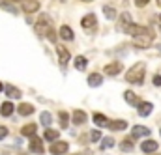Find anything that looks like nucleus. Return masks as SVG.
Wrapping results in <instances>:
<instances>
[{"mask_svg":"<svg viewBox=\"0 0 161 155\" xmlns=\"http://www.w3.org/2000/svg\"><path fill=\"white\" fill-rule=\"evenodd\" d=\"M36 32H38V36H45V38H49V41L56 43V32L53 26V19L47 13L40 15L38 23H36Z\"/></svg>","mask_w":161,"mask_h":155,"instance_id":"1","label":"nucleus"},{"mask_svg":"<svg viewBox=\"0 0 161 155\" xmlns=\"http://www.w3.org/2000/svg\"><path fill=\"white\" fill-rule=\"evenodd\" d=\"M144 75H146V66H144L142 62H139V64H135V66L125 73V80L131 82V84H142Z\"/></svg>","mask_w":161,"mask_h":155,"instance_id":"2","label":"nucleus"},{"mask_svg":"<svg viewBox=\"0 0 161 155\" xmlns=\"http://www.w3.org/2000/svg\"><path fill=\"white\" fill-rule=\"evenodd\" d=\"M154 41V32H148V34H141V36H135L133 38V47L137 49H148Z\"/></svg>","mask_w":161,"mask_h":155,"instance_id":"3","label":"nucleus"},{"mask_svg":"<svg viewBox=\"0 0 161 155\" xmlns=\"http://www.w3.org/2000/svg\"><path fill=\"white\" fill-rule=\"evenodd\" d=\"M96 24H97V19H96V15H94V13L84 15V17H82V21H80V26H82L84 30H88V32H92V30L96 28Z\"/></svg>","mask_w":161,"mask_h":155,"instance_id":"4","label":"nucleus"},{"mask_svg":"<svg viewBox=\"0 0 161 155\" xmlns=\"http://www.w3.org/2000/svg\"><path fill=\"white\" fill-rule=\"evenodd\" d=\"M131 24H133V21H131V15H129L127 11H124V13L120 15V19H118V30L127 34V30H129V26H131Z\"/></svg>","mask_w":161,"mask_h":155,"instance_id":"5","label":"nucleus"},{"mask_svg":"<svg viewBox=\"0 0 161 155\" xmlns=\"http://www.w3.org/2000/svg\"><path fill=\"white\" fill-rule=\"evenodd\" d=\"M56 54H58V62L62 66H66L69 62V51L64 47V45H56Z\"/></svg>","mask_w":161,"mask_h":155,"instance_id":"6","label":"nucleus"},{"mask_svg":"<svg viewBox=\"0 0 161 155\" xmlns=\"http://www.w3.org/2000/svg\"><path fill=\"white\" fill-rule=\"evenodd\" d=\"M68 142H64V140H58V142H54L53 146H51V153L53 155H62L68 152Z\"/></svg>","mask_w":161,"mask_h":155,"instance_id":"7","label":"nucleus"},{"mask_svg":"<svg viewBox=\"0 0 161 155\" xmlns=\"http://www.w3.org/2000/svg\"><path fill=\"white\" fill-rule=\"evenodd\" d=\"M21 4H23V9H25L26 13H34V11L40 9V2H38V0H23Z\"/></svg>","mask_w":161,"mask_h":155,"instance_id":"8","label":"nucleus"},{"mask_svg":"<svg viewBox=\"0 0 161 155\" xmlns=\"http://www.w3.org/2000/svg\"><path fill=\"white\" fill-rule=\"evenodd\" d=\"M137 109H139V116L146 118V116H150V112L154 110V105H152V103H148V101H141Z\"/></svg>","mask_w":161,"mask_h":155,"instance_id":"9","label":"nucleus"},{"mask_svg":"<svg viewBox=\"0 0 161 155\" xmlns=\"http://www.w3.org/2000/svg\"><path fill=\"white\" fill-rule=\"evenodd\" d=\"M148 135H150V129H148V127H144V125H135V127L131 129V136H133V138L148 136Z\"/></svg>","mask_w":161,"mask_h":155,"instance_id":"10","label":"nucleus"},{"mask_svg":"<svg viewBox=\"0 0 161 155\" xmlns=\"http://www.w3.org/2000/svg\"><path fill=\"white\" fill-rule=\"evenodd\" d=\"M159 148V144L156 142V140H144L142 144H141V150L144 152V153H152V152H156Z\"/></svg>","mask_w":161,"mask_h":155,"instance_id":"11","label":"nucleus"},{"mask_svg":"<svg viewBox=\"0 0 161 155\" xmlns=\"http://www.w3.org/2000/svg\"><path fill=\"white\" fill-rule=\"evenodd\" d=\"M107 127L111 131H124V129H127V121H124V120H113V121L107 123Z\"/></svg>","mask_w":161,"mask_h":155,"instance_id":"12","label":"nucleus"},{"mask_svg":"<svg viewBox=\"0 0 161 155\" xmlns=\"http://www.w3.org/2000/svg\"><path fill=\"white\" fill-rule=\"evenodd\" d=\"M120 71H122V64H120V62H113V64L105 66V73H107V75H111V77L118 75Z\"/></svg>","mask_w":161,"mask_h":155,"instance_id":"13","label":"nucleus"},{"mask_svg":"<svg viewBox=\"0 0 161 155\" xmlns=\"http://www.w3.org/2000/svg\"><path fill=\"white\" fill-rule=\"evenodd\" d=\"M60 38L66 39V41H73L75 39V34H73V30L68 24H64V26H60Z\"/></svg>","mask_w":161,"mask_h":155,"instance_id":"14","label":"nucleus"},{"mask_svg":"<svg viewBox=\"0 0 161 155\" xmlns=\"http://www.w3.org/2000/svg\"><path fill=\"white\" fill-rule=\"evenodd\" d=\"M30 152H34V153H43V142H41V138L38 136H32V142H30Z\"/></svg>","mask_w":161,"mask_h":155,"instance_id":"15","label":"nucleus"},{"mask_svg":"<svg viewBox=\"0 0 161 155\" xmlns=\"http://www.w3.org/2000/svg\"><path fill=\"white\" fill-rule=\"evenodd\" d=\"M124 97H125L127 105H131V107H139V103H141V101H139V97H137V95H135L131 90H127V92L124 94Z\"/></svg>","mask_w":161,"mask_h":155,"instance_id":"16","label":"nucleus"},{"mask_svg":"<svg viewBox=\"0 0 161 155\" xmlns=\"http://www.w3.org/2000/svg\"><path fill=\"white\" fill-rule=\"evenodd\" d=\"M13 110H15V107H13L11 101H6V103H2V107H0V114H2V116H11Z\"/></svg>","mask_w":161,"mask_h":155,"instance_id":"17","label":"nucleus"},{"mask_svg":"<svg viewBox=\"0 0 161 155\" xmlns=\"http://www.w3.org/2000/svg\"><path fill=\"white\" fill-rule=\"evenodd\" d=\"M17 112H19L21 116H30V114L34 112V107H32V105H28V103H21V105H19V109H17Z\"/></svg>","mask_w":161,"mask_h":155,"instance_id":"18","label":"nucleus"},{"mask_svg":"<svg viewBox=\"0 0 161 155\" xmlns=\"http://www.w3.org/2000/svg\"><path fill=\"white\" fill-rule=\"evenodd\" d=\"M36 131H38L36 123H28V125H25V127L21 129V135H23V136H34Z\"/></svg>","mask_w":161,"mask_h":155,"instance_id":"19","label":"nucleus"},{"mask_svg":"<svg viewBox=\"0 0 161 155\" xmlns=\"http://www.w3.org/2000/svg\"><path fill=\"white\" fill-rule=\"evenodd\" d=\"M88 84L90 86H99V84H103V77L99 75V73H92V75H88Z\"/></svg>","mask_w":161,"mask_h":155,"instance_id":"20","label":"nucleus"},{"mask_svg":"<svg viewBox=\"0 0 161 155\" xmlns=\"http://www.w3.org/2000/svg\"><path fill=\"white\" fill-rule=\"evenodd\" d=\"M86 121V114L82 110H73V123L75 125H82Z\"/></svg>","mask_w":161,"mask_h":155,"instance_id":"21","label":"nucleus"},{"mask_svg":"<svg viewBox=\"0 0 161 155\" xmlns=\"http://www.w3.org/2000/svg\"><path fill=\"white\" fill-rule=\"evenodd\" d=\"M94 123H96L97 127H105V125L109 123V120H107V118L103 116V114H99V112H96V114H94Z\"/></svg>","mask_w":161,"mask_h":155,"instance_id":"22","label":"nucleus"},{"mask_svg":"<svg viewBox=\"0 0 161 155\" xmlns=\"http://www.w3.org/2000/svg\"><path fill=\"white\" fill-rule=\"evenodd\" d=\"M120 150L122 152H133V140L131 138H125L120 142Z\"/></svg>","mask_w":161,"mask_h":155,"instance_id":"23","label":"nucleus"},{"mask_svg":"<svg viewBox=\"0 0 161 155\" xmlns=\"http://www.w3.org/2000/svg\"><path fill=\"white\" fill-rule=\"evenodd\" d=\"M56 138H58V129H47V131H45V140L53 142V140H56Z\"/></svg>","mask_w":161,"mask_h":155,"instance_id":"24","label":"nucleus"},{"mask_svg":"<svg viewBox=\"0 0 161 155\" xmlns=\"http://www.w3.org/2000/svg\"><path fill=\"white\" fill-rule=\"evenodd\" d=\"M58 118H60V127L62 129H68V121H69L68 112H58Z\"/></svg>","mask_w":161,"mask_h":155,"instance_id":"25","label":"nucleus"},{"mask_svg":"<svg viewBox=\"0 0 161 155\" xmlns=\"http://www.w3.org/2000/svg\"><path fill=\"white\" fill-rule=\"evenodd\" d=\"M103 13H105L107 19H114V17H116V11H114L113 6H105V8H103Z\"/></svg>","mask_w":161,"mask_h":155,"instance_id":"26","label":"nucleus"},{"mask_svg":"<svg viewBox=\"0 0 161 155\" xmlns=\"http://www.w3.org/2000/svg\"><path fill=\"white\" fill-rule=\"evenodd\" d=\"M75 67H77L79 71H82V69L86 67V58H84V56H77V58H75Z\"/></svg>","mask_w":161,"mask_h":155,"instance_id":"27","label":"nucleus"},{"mask_svg":"<svg viewBox=\"0 0 161 155\" xmlns=\"http://www.w3.org/2000/svg\"><path fill=\"white\" fill-rule=\"evenodd\" d=\"M6 92H8V95H9V97H15V99H19V97H21V92H19L17 88H13V86H8V88H6Z\"/></svg>","mask_w":161,"mask_h":155,"instance_id":"28","label":"nucleus"},{"mask_svg":"<svg viewBox=\"0 0 161 155\" xmlns=\"http://www.w3.org/2000/svg\"><path fill=\"white\" fill-rule=\"evenodd\" d=\"M40 121L45 125V127H49V125H51V121H53V118H51V114H49V112H43V114L40 116Z\"/></svg>","mask_w":161,"mask_h":155,"instance_id":"29","label":"nucleus"},{"mask_svg":"<svg viewBox=\"0 0 161 155\" xmlns=\"http://www.w3.org/2000/svg\"><path fill=\"white\" fill-rule=\"evenodd\" d=\"M113 146H114V140H113L111 136H105V138H103V142H101V148H105V150H107V148H113Z\"/></svg>","mask_w":161,"mask_h":155,"instance_id":"30","label":"nucleus"},{"mask_svg":"<svg viewBox=\"0 0 161 155\" xmlns=\"http://www.w3.org/2000/svg\"><path fill=\"white\" fill-rule=\"evenodd\" d=\"M0 8H4V9H6V11H9V13H15V11H17V9H15L11 4H8V2H0Z\"/></svg>","mask_w":161,"mask_h":155,"instance_id":"31","label":"nucleus"},{"mask_svg":"<svg viewBox=\"0 0 161 155\" xmlns=\"http://www.w3.org/2000/svg\"><path fill=\"white\" fill-rule=\"evenodd\" d=\"M99 138H101V133H99L97 129H96V131H92V135H90V140H92V142H97Z\"/></svg>","mask_w":161,"mask_h":155,"instance_id":"32","label":"nucleus"},{"mask_svg":"<svg viewBox=\"0 0 161 155\" xmlns=\"http://www.w3.org/2000/svg\"><path fill=\"white\" fill-rule=\"evenodd\" d=\"M6 136H8V129H6L4 125H0V140H2V138H6Z\"/></svg>","mask_w":161,"mask_h":155,"instance_id":"33","label":"nucleus"},{"mask_svg":"<svg viewBox=\"0 0 161 155\" xmlns=\"http://www.w3.org/2000/svg\"><path fill=\"white\" fill-rule=\"evenodd\" d=\"M148 2H150V0H135V6H137V8H144Z\"/></svg>","mask_w":161,"mask_h":155,"instance_id":"34","label":"nucleus"},{"mask_svg":"<svg viewBox=\"0 0 161 155\" xmlns=\"http://www.w3.org/2000/svg\"><path fill=\"white\" fill-rule=\"evenodd\" d=\"M154 84L156 86H161V75H154Z\"/></svg>","mask_w":161,"mask_h":155,"instance_id":"35","label":"nucleus"},{"mask_svg":"<svg viewBox=\"0 0 161 155\" xmlns=\"http://www.w3.org/2000/svg\"><path fill=\"white\" fill-rule=\"evenodd\" d=\"M158 24H159V30H161V15H158Z\"/></svg>","mask_w":161,"mask_h":155,"instance_id":"36","label":"nucleus"},{"mask_svg":"<svg viewBox=\"0 0 161 155\" xmlns=\"http://www.w3.org/2000/svg\"><path fill=\"white\" fill-rule=\"evenodd\" d=\"M2 90H4V84H2V82H0V92H2Z\"/></svg>","mask_w":161,"mask_h":155,"instance_id":"37","label":"nucleus"},{"mask_svg":"<svg viewBox=\"0 0 161 155\" xmlns=\"http://www.w3.org/2000/svg\"><path fill=\"white\" fill-rule=\"evenodd\" d=\"M158 6H159V8H161V0H158Z\"/></svg>","mask_w":161,"mask_h":155,"instance_id":"38","label":"nucleus"},{"mask_svg":"<svg viewBox=\"0 0 161 155\" xmlns=\"http://www.w3.org/2000/svg\"><path fill=\"white\" fill-rule=\"evenodd\" d=\"M80 2H92V0H80Z\"/></svg>","mask_w":161,"mask_h":155,"instance_id":"39","label":"nucleus"},{"mask_svg":"<svg viewBox=\"0 0 161 155\" xmlns=\"http://www.w3.org/2000/svg\"><path fill=\"white\" fill-rule=\"evenodd\" d=\"M15 2H23V0H15Z\"/></svg>","mask_w":161,"mask_h":155,"instance_id":"40","label":"nucleus"}]
</instances>
